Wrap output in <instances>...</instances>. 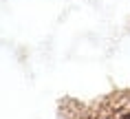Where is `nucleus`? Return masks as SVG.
<instances>
[{
  "instance_id": "nucleus-1",
  "label": "nucleus",
  "mask_w": 130,
  "mask_h": 119,
  "mask_svg": "<svg viewBox=\"0 0 130 119\" xmlns=\"http://www.w3.org/2000/svg\"><path fill=\"white\" fill-rule=\"evenodd\" d=\"M121 119H130V112H128V115H123V117Z\"/></svg>"
}]
</instances>
